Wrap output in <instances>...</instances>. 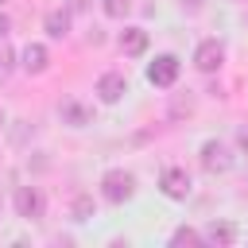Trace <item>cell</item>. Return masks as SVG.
<instances>
[{"mask_svg": "<svg viewBox=\"0 0 248 248\" xmlns=\"http://www.w3.org/2000/svg\"><path fill=\"white\" fill-rule=\"evenodd\" d=\"M194 66H198L202 74H217V70L225 66V43H221V39H202V43L194 46Z\"/></svg>", "mask_w": 248, "mask_h": 248, "instance_id": "5", "label": "cell"}, {"mask_svg": "<svg viewBox=\"0 0 248 248\" xmlns=\"http://www.w3.org/2000/svg\"><path fill=\"white\" fill-rule=\"evenodd\" d=\"M89 8V0H70V12H85Z\"/></svg>", "mask_w": 248, "mask_h": 248, "instance_id": "18", "label": "cell"}, {"mask_svg": "<svg viewBox=\"0 0 248 248\" xmlns=\"http://www.w3.org/2000/svg\"><path fill=\"white\" fill-rule=\"evenodd\" d=\"M8 31H12V19L0 12V39H8Z\"/></svg>", "mask_w": 248, "mask_h": 248, "instance_id": "17", "label": "cell"}, {"mask_svg": "<svg viewBox=\"0 0 248 248\" xmlns=\"http://www.w3.org/2000/svg\"><path fill=\"white\" fill-rule=\"evenodd\" d=\"M170 244H174V248H182V244L198 248V244H205V236H202L198 229H190V225H178V229L170 232Z\"/></svg>", "mask_w": 248, "mask_h": 248, "instance_id": "13", "label": "cell"}, {"mask_svg": "<svg viewBox=\"0 0 248 248\" xmlns=\"http://www.w3.org/2000/svg\"><path fill=\"white\" fill-rule=\"evenodd\" d=\"M12 205H16V213H19L23 221H39V217H43V194H39L35 186H16Z\"/></svg>", "mask_w": 248, "mask_h": 248, "instance_id": "7", "label": "cell"}, {"mask_svg": "<svg viewBox=\"0 0 248 248\" xmlns=\"http://www.w3.org/2000/svg\"><path fill=\"white\" fill-rule=\"evenodd\" d=\"M8 70H12V50L0 43V74H8Z\"/></svg>", "mask_w": 248, "mask_h": 248, "instance_id": "16", "label": "cell"}, {"mask_svg": "<svg viewBox=\"0 0 248 248\" xmlns=\"http://www.w3.org/2000/svg\"><path fill=\"white\" fill-rule=\"evenodd\" d=\"M0 4H4V0H0Z\"/></svg>", "mask_w": 248, "mask_h": 248, "instance_id": "22", "label": "cell"}, {"mask_svg": "<svg viewBox=\"0 0 248 248\" xmlns=\"http://www.w3.org/2000/svg\"><path fill=\"white\" fill-rule=\"evenodd\" d=\"M101 12H105L108 19H124V16L132 12V0H101Z\"/></svg>", "mask_w": 248, "mask_h": 248, "instance_id": "15", "label": "cell"}, {"mask_svg": "<svg viewBox=\"0 0 248 248\" xmlns=\"http://www.w3.org/2000/svg\"><path fill=\"white\" fill-rule=\"evenodd\" d=\"M198 155H202V170H209V174H225L232 167V151L225 140H205Z\"/></svg>", "mask_w": 248, "mask_h": 248, "instance_id": "4", "label": "cell"}, {"mask_svg": "<svg viewBox=\"0 0 248 248\" xmlns=\"http://www.w3.org/2000/svg\"><path fill=\"white\" fill-rule=\"evenodd\" d=\"M124 93H128V78H124V74L108 70V74H101V78H97V97H101L105 105H116Z\"/></svg>", "mask_w": 248, "mask_h": 248, "instance_id": "8", "label": "cell"}, {"mask_svg": "<svg viewBox=\"0 0 248 248\" xmlns=\"http://www.w3.org/2000/svg\"><path fill=\"white\" fill-rule=\"evenodd\" d=\"M116 43H120V50H124L128 58H140V54H147V31H143V27H124Z\"/></svg>", "mask_w": 248, "mask_h": 248, "instance_id": "10", "label": "cell"}, {"mask_svg": "<svg viewBox=\"0 0 248 248\" xmlns=\"http://www.w3.org/2000/svg\"><path fill=\"white\" fill-rule=\"evenodd\" d=\"M19 58H23V62H19V66H23V70H27V74H43V70H46V66H50V50H46V46H43V43H27V46H23V54H19Z\"/></svg>", "mask_w": 248, "mask_h": 248, "instance_id": "11", "label": "cell"}, {"mask_svg": "<svg viewBox=\"0 0 248 248\" xmlns=\"http://www.w3.org/2000/svg\"><path fill=\"white\" fill-rule=\"evenodd\" d=\"M182 74V58L178 54H155V62H147V81L155 89H170Z\"/></svg>", "mask_w": 248, "mask_h": 248, "instance_id": "2", "label": "cell"}, {"mask_svg": "<svg viewBox=\"0 0 248 248\" xmlns=\"http://www.w3.org/2000/svg\"><path fill=\"white\" fill-rule=\"evenodd\" d=\"M132 194H136V174H132V170L108 167V170L101 174V198H105L108 205H124Z\"/></svg>", "mask_w": 248, "mask_h": 248, "instance_id": "1", "label": "cell"}, {"mask_svg": "<svg viewBox=\"0 0 248 248\" xmlns=\"http://www.w3.org/2000/svg\"><path fill=\"white\" fill-rule=\"evenodd\" d=\"M236 143H240V151H248V132H236Z\"/></svg>", "mask_w": 248, "mask_h": 248, "instance_id": "19", "label": "cell"}, {"mask_svg": "<svg viewBox=\"0 0 248 248\" xmlns=\"http://www.w3.org/2000/svg\"><path fill=\"white\" fill-rule=\"evenodd\" d=\"M93 209H97V205H93L89 194H74V202H70V217H74V221H89Z\"/></svg>", "mask_w": 248, "mask_h": 248, "instance_id": "14", "label": "cell"}, {"mask_svg": "<svg viewBox=\"0 0 248 248\" xmlns=\"http://www.w3.org/2000/svg\"><path fill=\"white\" fill-rule=\"evenodd\" d=\"M58 120L66 128H85V124H93V105L81 101V97H62L58 101Z\"/></svg>", "mask_w": 248, "mask_h": 248, "instance_id": "6", "label": "cell"}, {"mask_svg": "<svg viewBox=\"0 0 248 248\" xmlns=\"http://www.w3.org/2000/svg\"><path fill=\"white\" fill-rule=\"evenodd\" d=\"M43 31L50 39H66L70 35V8H50L46 19H43Z\"/></svg>", "mask_w": 248, "mask_h": 248, "instance_id": "12", "label": "cell"}, {"mask_svg": "<svg viewBox=\"0 0 248 248\" xmlns=\"http://www.w3.org/2000/svg\"><path fill=\"white\" fill-rule=\"evenodd\" d=\"M182 4H190V12H198V8H202V0H182Z\"/></svg>", "mask_w": 248, "mask_h": 248, "instance_id": "20", "label": "cell"}, {"mask_svg": "<svg viewBox=\"0 0 248 248\" xmlns=\"http://www.w3.org/2000/svg\"><path fill=\"white\" fill-rule=\"evenodd\" d=\"M190 190H194V182H190V174H186L182 167H163V170H159V194H163V198L186 202Z\"/></svg>", "mask_w": 248, "mask_h": 248, "instance_id": "3", "label": "cell"}, {"mask_svg": "<svg viewBox=\"0 0 248 248\" xmlns=\"http://www.w3.org/2000/svg\"><path fill=\"white\" fill-rule=\"evenodd\" d=\"M202 236H205V244H217V248H232V244H236V225H232V221H209Z\"/></svg>", "mask_w": 248, "mask_h": 248, "instance_id": "9", "label": "cell"}, {"mask_svg": "<svg viewBox=\"0 0 248 248\" xmlns=\"http://www.w3.org/2000/svg\"><path fill=\"white\" fill-rule=\"evenodd\" d=\"M0 128H4V112H0Z\"/></svg>", "mask_w": 248, "mask_h": 248, "instance_id": "21", "label": "cell"}]
</instances>
